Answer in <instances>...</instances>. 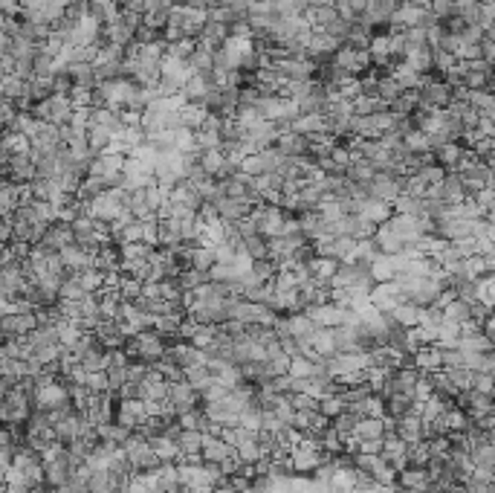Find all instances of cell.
<instances>
[{"instance_id": "22", "label": "cell", "mask_w": 495, "mask_h": 493, "mask_svg": "<svg viewBox=\"0 0 495 493\" xmlns=\"http://www.w3.org/2000/svg\"><path fill=\"white\" fill-rule=\"evenodd\" d=\"M350 412H353L356 418H385V400L374 392V395L363 397L359 403H353Z\"/></svg>"}, {"instance_id": "15", "label": "cell", "mask_w": 495, "mask_h": 493, "mask_svg": "<svg viewBox=\"0 0 495 493\" xmlns=\"http://www.w3.org/2000/svg\"><path fill=\"white\" fill-rule=\"evenodd\" d=\"M214 209H217V218L223 223H232V220H241L252 212V206L244 200V198H217L214 200Z\"/></svg>"}, {"instance_id": "34", "label": "cell", "mask_w": 495, "mask_h": 493, "mask_svg": "<svg viewBox=\"0 0 495 493\" xmlns=\"http://www.w3.org/2000/svg\"><path fill=\"white\" fill-rule=\"evenodd\" d=\"M310 348L316 351L319 357H330L333 354V337H330V328L319 325L316 331L310 334Z\"/></svg>"}, {"instance_id": "33", "label": "cell", "mask_w": 495, "mask_h": 493, "mask_svg": "<svg viewBox=\"0 0 495 493\" xmlns=\"http://www.w3.org/2000/svg\"><path fill=\"white\" fill-rule=\"evenodd\" d=\"M127 435H130V430L119 427L116 421H108V424H99V427H96V438H99V441H108V444H116V447H122Z\"/></svg>"}, {"instance_id": "11", "label": "cell", "mask_w": 495, "mask_h": 493, "mask_svg": "<svg viewBox=\"0 0 495 493\" xmlns=\"http://www.w3.org/2000/svg\"><path fill=\"white\" fill-rule=\"evenodd\" d=\"M6 174L12 177L15 183H32L35 181V157H32V151L12 154L6 160Z\"/></svg>"}, {"instance_id": "7", "label": "cell", "mask_w": 495, "mask_h": 493, "mask_svg": "<svg viewBox=\"0 0 495 493\" xmlns=\"http://www.w3.org/2000/svg\"><path fill=\"white\" fill-rule=\"evenodd\" d=\"M174 444H177V462H203L200 459V447H203V432H194V430H179L174 435Z\"/></svg>"}, {"instance_id": "6", "label": "cell", "mask_w": 495, "mask_h": 493, "mask_svg": "<svg viewBox=\"0 0 495 493\" xmlns=\"http://www.w3.org/2000/svg\"><path fill=\"white\" fill-rule=\"evenodd\" d=\"M394 432L406 441V444H415V441H426L429 438V424L417 415V412H409L394 421Z\"/></svg>"}, {"instance_id": "28", "label": "cell", "mask_w": 495, "mask_h": 493, "mask_svg": "<svg viewBox=\"0 0 495 493\" xmlns=\"http://www.w3.org/2000/svg\"><path fill=\"white\" fill-rule=\"evenodd\" d=\"M458 351L464 354H481V351H492V342L475 328V331H467L458 337Z\"/></svg>"}, {"instance_id": "20", "label": "cell", "mask_w": 495, "mask_h": 493, "mask_svg": "<svg viewBox=\"0 0 495 493\" xmlns=\"http://www.w3.org/2000/svg\"><path fill=\"white\" fill-rule=\"evenodd\" d=\"M179 218H157V247H179Z\"/></svg>"}, {"instance_id": "17", "label": "cell", "mask_w": 495, "mask_h": 493, "mask_svg": "<svg viewBox=\"0 0 495 493\" xmlns=\"http://www.w3.org/2000/svg\"><path fill=\"white\" fill-rule=\"evenodd\" d=\"M356 215H359V218H365L368 223H374V227H380V223H385V220L394 215V209H391V203H382V200H371V198H365V200H359Z\"/></svg>"}, {"instance_id": "35", "label": "cell", "mask_w": 495, "mask_h": 493, "mask_svg": "<svg viewBox=\"0 0 495 493\" xmlns=\"http://www.w3.org/2000/svg\"><path fill=\"white\" fill-rule=\"evenodd\" d=\"M148 444H151V450L157 453L160 464H162V462H177V456H179V453H177V444H174L168 435H157V438H151Z\"/></svg>"}, {"instance_id": "29", "label": "cell", "mask_w": 495, "mask_h": 493, "mask_svg": "<svg viewBox=\"0 0 495 493\" xmlns=\"http://www.w3.org/2000/svg\"><path fill=\"white\" fill-rule=\"evenodd\" d=\"M316 328H319V325L313 322L304 310H293V313H287V331H290V337H310Z\"/></svg>"}, {"instance_id": "51", "label": "cell", "mask_w": 495, "mask_h": 493, "mask_svg": "<svg viewBox=\"0 0 495 493\" xmlns=\"http://www.w3.org/2000/svg\"><path fill=\"white\" fill-rule=\"evenodd\" d=\"M252 4H255V0H223V6L232 9L238 18H246L249 9H252Z\"/></svg>"}, {"instance_id": "58", "label": "cell", "mask_w": 495, "mask_h": 493, "mask_svg": "<svg viewBox=\"0 0 495 493\" xmlns=\"http://www.w3.org/2000/svg\"><path fill=\"white\" fill-rule=\"evenodd\" d=\"M151 493H160V490H151Z\"/></svg>"}, {"instance_id": "5", "label": "cell", "mask_w": 495, "mask_h": 493, "mask_svg": "<svg viewBox=\"0 0 495 493\" xmlns=\"http://www.w3.org/2000/svg\"><path fill=\"white\" fill-rule=\"evenodd\" d=\"M168 403L174 407V412H189L194 407H200V392L189 383V380H177V383H168Z\"/></svg>"}, {"instance_id": "27", "label": "cell", "mask_w": 495, "mask_h": 493, "mask_svg": "<svg viewBox=\"0 0 495 493\" xmlns=\"http://www.w3.org/2000/svg\"><path fill=\"white\" fill-rule=\"evenodd\" d=\"M406 93V87H402L391 73H385V76H377V99H382L385 105H391L397 96H402Z\"/></svg>"}, {"instance_id": "47", "label": "cell", "mask_w": 495, "mask_h": 493, "mask_svg": "<svg viewBox=\"0 0 495 493\" xmlns=\"http://www.w3.org/2000/svg\"><path fill=\"white\" fill-rule=\"evenodd\" d=\"M429 12L437 21H446V18L455 15V6H452V0H429Z\"/></svg>"}, {"instance_id": "42", "label": "cell", "mask_w": 495, "mask_h": 493, "mask_svg": "<svg viewBox=\"0 0 495 493\" xmlns=\"http://www.w3.org/2000/svg\"><path fill=\"white\" fill-rule=\"evenodd\" d=\"M223 160H226V157H223V151L220 148H209V151H197V163L203 166V171L212 177L220 166H223Z\"/></svg>"}, {"instance_id": "56", "label": "cell", "mask_w": 495, "mask_h": 493, "mask_svg": "<svg viewBox=\"0 0 495 493\" xmlns=\"http://www.w3.org/2000/svg\"><path fill=\"white\" fill-rule=\"evenodd\" d=\"M168 493H192V490H189V487H183V484H174Z\"/></svg>"}, {"instance_id": "38", "label": "cell", "mask_w": 495, "mask_h": 493, "mask_svg": "<svg viewBox=\"0 0 495 493\" xmlns=\"http://www.w3.org/2000/svg\"><path fill=\"white\" fill-rule=\"evenodd\" d=\"M472 459V467H481V470H495V447L492 444H481L469 453Z\"/></svg>"}, {"instance_id": "41", "label": "cell", "mask_w": 495, "mask_h": 493, "mask_svg": "<svg viewBox=\"0 0 495 493\" xmlns=\"http://www.w3.org/2000/svg\"><path fill=\"white\" fill-rule=\"evenodd\" d=\"M443 375H446V380L452 383L458 392H464V389H472V372L467 369V366H458V369H440Z\"/></svg>"}, {"instance_id": "54", "label": "cell", "mask_w": 495, "mask_h": 493, "mask_svg": "<svg viewBox=\"0 0 495 493\" xmlns=\"http://www.w3.org/2000/svg\"><path fill=\"white\" fill-rule=\"evenodd\" d=\"M356 453H371V456L382 453V438H374V441H359Z\"/></svg>"}, {"instance_id": "43", "label": "cell", "mask_w": 495, "mask_h": 493, "mask_svg": "<svg viewBox=\"0 0 495 493\" xmlns=\"http://www.w3.org/2000/svg\"><path fill=\"white\" fill-rule=\"evenodd\" d=\"M432 459V453H429V447H426V441H415V444H409V450H406V462L412 464V467H426V462Z\"/></svg>"}, {"instance_id": "2", "label": "cell", "mask_w": 495, "mask_h": 493, "mask_svg": "<svg viewBox=\"0 0 495 493\" xmlns=\"http://www.w3.org/2000/svg\"><path fill=\"white\" fill-rule=\"evenodd\" d=\"M29 113L41 122H50V125H67L70 122V113H73V102L70 96H61V93H53L43 102H35L29 108Z\"/></svg>"}, {"instance_id": "50", "label": "cell", "mask_w": 495, "mask_h": 493, "mask_svg": "<svg viewBox=\"0 0 495 493\" xmlns=\"http://www.w3.org/2000/svg\"><path fill=\"white\" fill-rule=\"evenodd\" d=\"M241 171H244V174H249V177L264 174V160H261V154L255 151V154H249L246 160H241Z\"/></svg>"}, {"instance_id": "26", "label": "cell", "mask_w": 495, "mask_h": 493, "mask_svg": "<svg viewBox=\"0 0 495 493\" xmlns=\"http://www.w3.org/2000/svg\"><path fill=\"white\" fill-rule=\"evenodd\" d=\"M154 253H157V244H148V241H127V244H119L122 261H151Z\"/></svg>"}, {"instance_id": "45", "label": "cell", "mask_w": 495, "mask_h": 493, "mask_svg": "<svg viewBox=\"0 0 495 493\" xmlns=\"http://www.w3.org/2000/svg\"><path fill=\"white\" fill-rule=\"evenodd\" d=\"M437 351H440V369L464 366V351H458V348H437Z\"/></svg>"}, {"instance_id": "48", "label": "cell", "mask_w": 495, "mask_h": 493, "mask_svg": "<svg viewBox=\"0 0 495 493\" xmlns=\"http://www.w3.org/2000/svg\"><path fill=\"white\" fill-rule=\"evenodd\" d=\"M415 174H417V177H423V181H426V186H437V183H440V177H443L446 171H443L440 166H434V163H432V166H423V168H417Z\"/></svg>"}, {"instance_id": "40", "label": "cell", "mask_w": 495, "mask_h": 493, "mask_svg": "<svg viewBox=\"0 0 495 493\" xmlns=\"http://www.w3.org/2000/svg\"><path fill=\"white\" fill-rule=\"evenodd\" d=\"M177 282H179V288H183V290H194V288H200V285L209 282V273L189 267V270H179V273H177Z\"/></svg>"}, {"instance_id": "18", "label": "cell", "mask_w": 495, "mask_h": 493, "mask_svg": "<svg viewBox=\"0 0 495 493\" xmlns=\"http://www.w3.org/2000/svg\"><path fill=\"white\" fill-rule=\"evenodd\" d=\"M461 154H464V146H461V143H443V146L432 148V160H434V166H440L443 171H455L458 163H461Z\"/></svg>"}, {"instance_id": "44", "label": "cell", "mask_w": 495, "mask_h": 493, "mask_svg": "<svg viewBox=\"0 0 495 493\" xmlns=\"http://www.w3.org/2000/svg\"><path fill=\"white\" fill-rule=\"evenodd\" d=\"M313 369H316V363H313V360H307V357H301V354H293L290 366H287V375L290 377H310Z\"/></svg>"}, {"instance_id": "32", "label": "cell", "mask_w": 495, "mask_h": 493, "mask_svg": "<svg viewBox=\"0 0 495 493\" xmlns=\"http://www.w3.org/2000/svg\"><path fill=\"white\" fill-rule=\"evenodd\" d=\"M183 380H189L197 392H203V389H209L212 386V380H214V372L209 369V366H189V369H183Z\"/></svg>"}, {"instance_id": "13", "label": "cell", "mask_w": 495, "mask_h": 493, "mask_svg": "<svg viewBox=\"0 0 495 493\" xmlns=\"http://www.w3.org/2000/svg\"><path fill=\"white\" fill-rule=\"evenodd\" d=\"M374 177H377V166L374 163H368L365 157H353L350 154V163L345 166V181H350L356 186H368Z\"/></svg>"}, {"instance_id": "24", "label": "cell", "mask_w": 495, "mask_h": 493, "mask_svg": "<svg viewBox=\"0 0 495 493\" xmlns=\"http://www.w3.org/2000/svg\"><path fill=\"white\" fill-rule=\"evenodd\" d=\"M330 337H333V354H356L353 325H336V328H330Z\"/></svg>"}, {"instance_id": "57", "label": "cell", "mask_w": 495, "mask_h": 493, "mask_svg": "<svg viewBox=\"0 0 495 493\" xmlns=\"http://www.w3.org/2000/svg\"><path fill=\"white\" fill-rule=\"evenodd\" d=\"M478 4H481V6H492V0H478Z\"/></svg>"}, {"instance_id": "37", "label": "cell", "mask_w": 495, "mask_h": 493, "mask_svg": "<svg viewBox=\"0 0 495 493\" xmlns=\"http://www.w3.org/2000/svg\"><path fill=\"white\" fill-rule=\"evenodd\" d=\"M353 427H356V415L350 412V410H342L339 415H333L330 418V430L345 441V438H350L353 435Z\"/></svg>"}, {"instance_id": "25", "label": "cell", "mask_w": 495, "mask_h": 493, "mask_svg": "<svg viewBox=\"0 0 495 493\" xmlns=\"http://www.w3.org/2000/svg\"><path fill=\"white\" fill-rule=\"evenodd\" d=\"M336 264H339V261H333V258L313 255V258L307 261L310 279H313V282H319V285H330V276H333V270H336Z\"/></svg>"}, {"instance_id": "46", "label": "cell", "mask_w": 495, "mask_h": 493, "mask_svg": "<svg viewBox=\"0 0 495 493\" xmlns=\"http://www.w3.org/2000/svg\"><path fill=\"white\" fill-rule=\"evenodd\" d=\"M342 410H345V403H342V397H339V395H330V397H319V412H322V415L333 418V415H339Z\"/></svg>"}, {"instance_id": "30", "label": "cell", "mask_w": 495, "mask_h": 493, "mask_svg": "<svg viewBox=\"0 0 495 493\" xmlns=\"http://www.w3.org/2000/svg\"><path fill=\"white\" fill-rule=\"evenodd\" d=\"M391 317H394V322H397L400 328H415V325H420V308H415V305H409V302H400V305L391 310Z\"/></svg>"}, {"instance_id": "19", "label": "cell", "mask_w": 495, "mask_h": 493, "mask_svg": "<svg viewBox=\"0 0 495 493\" xmlns=\"http://www.w3.org/2000/svg\"><path fill=\"white\" fill-rule=\"evenodd\" d=\"M276 148H278L284 157H307V151H310V140L304 137V133L290 131V133H281V137L276 140Z\"/></svg>"}, {"instance_id": "4", "label": "cell", "mask_w": 495, "mask_h": 493, "mask_svg": "<svg viewBox=\"0 0 495 493\" xmlns=\"http://www.w3.org/2000/svg\"><path fill=\"white\" fill-rule=\"evenodd\" d=\"M333 64L345 73V76H365L371 70V56L368 50H350L348 44H342V47H336L333 53Z\"/></svg>"}, {"instance_id": "1", "label": "cell", "mask_w": 495, "mask_h": 493, "mask_svg": "<svg viewBox=\"0 0 495 493\" xmlns=\"http://www.w3.org/2000/svg\"><path fill=\"white\" fill-rule=\"evenodd\" d=\"M160 203H162V192L157 189V183H154V186H142V189H130V192H127V200H125L127 212L137 218V220L157 218Z\"/></svg>"}, {"instance_id": "52", "label": "cell", "mask_w": 495, "mask_h": 493, "mask_svg": "<svg viewBox=\"0 0 495 493\" xmlns=\"http://www.w3.org/2000/svg\"><path fill=\"white\" fill-rule=\"evenodd\" d=\"M464 487H467V493H495L492 482H478V479H472V476L464 479Z\"/></svg>"}, {"instance_id": "10", "label": "cell", "mask_w": 495, "mask_h": 493, "mask_svg": "<svg viewBox=\"0 0 495 493\" xmlns=\"http://www.w3.org/2000/svg\"><path fill=\"white\" fill-rule=\"evenodd\" d=\"M385 227L402 241V244H412V241H417L423 233H420V227H417V218H412V215H400V212H394L388 220H385Z\"/></svg>"}, {"instance_id": "53", "label": "cell", "mask_w": 495, "mask_h": 493, "mask_svg": "<svg viewBox=\"0 0 495 493\" xmlns=\"http://www.w3.org/2000/svg\"><path fill=\"white\" fill-rule=\"evenodd\" d=\"M472 389H478V392H484V395H492V375L472 372Z\"/></svg>"}, {"instance_id": "16", "label": "cell", "mask_w": 495, "mask_h": 493, "mask_svg": "<svg viewBox=\"0 0 495 493\" xmlns=\"http://www.w3.org/2000/svg\"><path fill=\"white\" fill-rule=\"evenodd\" d=\"M293 131L296 133H304L307 140H313V137H322V133H328V122H325L322 113H298L293 119Z\"/></svg>"}, {"instance_id": "3", "label": "cell", "mask_w": 495, "mask_h": 493, "mask_svg": "<svg viewBox=\"0 0 495 493\" xmlns=\"http://www.w3.org/2000/svg\"><path fill=\"white\" fill-rule=\"evenodd\" d=\"M122 181L125 189H142V186H154V163H145L140 157H125L122 160Z\"/></svg>"}, {"instance_id": "14", "label": "cell", "mask_w": 495, "mask_h": 493, "mask_svg": "<svg viewBox=\"0 0 495 493\" xmlns=\"http://www.w3.org/2000/svg\"><path fill=\"white\" fill-rule=\"evenodd\" d=\"M226 38H229L226 26H223V24H214V21H206L194 41H197V47H203V50H209V53H217Z\"/></svg>"}, {"instance_id": "21", "label": "cell", "mask_w": 495, "mask_h": 493, "mask_svg": "<svg viewBox=\"0 0 495 493\" xmlns=\"http://www.w3.org/2000/svg\"><path fill=\"white\" fill-rule=\"evenodd\" d=\"M412 366L417 372H440V351L437 345H420L415 354H412Z\"/></svg>"}, {"instance_id": "23", "label": "cell", "mask_w": 495, "mask_h": 493, "mask_svg": "<svg viewBox=\"0 0 495 493\" xmlns=\"http://www.w3.org/2000/svg\"><path fill=\"white\" fill-rule=\"evenodd\" d=\"M382 432H385V418H356V427H353L356 441H374V438H382Z\"/></svg>"}, {"instance_id": "8", "label": "cell", "mask_w": 495, "mask_h": 493, "mask_svg": "<svg viewBox=\"0 0 495 493\" xmlns=\"http://www.w3.org/2000/svg\"><path fill=\"white\" fill-rule=\"evenodd\" d=\"M58 258L64 264L67 273H84V270H93V253L78 247V244H70L64 250H58Z\"/></svg>"}, {"instance_id": "31", "label": "cell", "mask_w": 495, "mask_h": 493, "mask_svg": "<svg viewBox=\"0 0 495 493\" xmlns=\"http://www.w3.org/2000/svg\"><path fill=\"white\" fill-rule=\"evenodd\" d=\"M269 9L276 18H298L307 9V0H269Z\"/></svg>"}, {"instance_id": "39", "label": "cell", "mask_w": 495, "mask_h": 493, "mask_svg": "<svg viewBox=\"0 0 495 493\" xmlns=\"http://www.w3.org/2000/svg\"><path fill=\"white\" fill-rule=\"evenodd\" d=\"M244 255L249 261H261V258H269V247H266V238L264 235H252V238H244Z\"/></svg>"}, {"instance_id": "49", "label": "cell", "mask_w": 495, "mask_h": 493, "mask_svg": "<svg viewBox=\"0 0 495 493\" xmlns=\"http://www.w3.org/2000/svg\"><path fill=\"white\" fill-rule=\"evenodd\" d=\"M229 227L241 235V238H252V235H258V227H255V220L246 215V218H241V220H232Z\"/></svg>"}, {"instance_id": "36", "label": "cell", "mask_w": 495, "mask_h": 493, "mask_svg": "<svg viewBox=\"0 0 495 493\" xmlns=\"http://www.w3.org/2000/svg\"><path fill=\"white\" fill-rule=\"evenodd\" d=\"M174 151L179 154H197V143H194V131L192 128H177L174 137H171Z\"/></svg>"}, {"instance_id": "12", "label": "cell", "mask_w": 495, "mask_h": 493, "mask_svg": "<svg viewBox=\"0 0 495 493\" xmlns=\"http://www.w3.org/2000/svg\"><path fill=\"white\" fill-rule=\"evenodd\" d=\"M177 476H179V484L189 487V490L212 487L209 479H206V467H203V462H177Z\"/></svg>"}, {"instance_id": "9", "label": "cell", "mask_w": 495, "mask_h": 493, "mask_svg": "<svg viewBox=\"0 0 495 493\" xmlns=\"http://www.w3.org/2000/svg\"><path fill=\"white\" fill-rule=\"evenodd\" d=\"M235 450L223 441L220 435H212V432H203V447H200V459L203 462H212V464H220V462H226L232 459Z\"/></svg>"}, {"instance_id": "55", "label": "cell", "mask_w": 495, "mask_h": 493, "mask_svg": "<svg viewBox=\"0 0 495 493\" xmlns=\"http://www.w3.org/2000/svg\"><path fill=\"white\" fill-rule=\"evenodd\" d=\"M336 0H307V6H333Z\"/></svg>"}]
</instances>
